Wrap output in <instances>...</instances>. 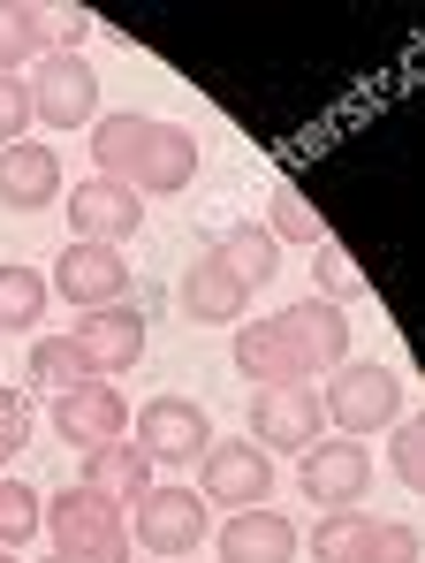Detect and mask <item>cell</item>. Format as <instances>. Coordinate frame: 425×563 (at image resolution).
<instances>
[{"label": "cell", "mask_w": 425, "mask_h": 563, "mask_svg": "<svg viewBox=\"0 0 425 563\" xmlns=\"http://www.w3.org/2000/svg\"><path fill=\"white\" fill-rule=\"evenodd\" d=\"M54 434H61L69 450H107V442H122V434H130V404H122V388H114V380L61 388V396H54Z\"/></svg>", "instance_id": "10"}, {"label": "cell", "mask_w": 425, "mask_h": 563, "mask_svg": "<svg viewBox=\"0 0 425 563\" xmlns=\"http://www.w3.org/2000/svg\"><path fill=\"white\" fill-rule=\"evenodd\" d=\"M365 533H372V510H327L304 549H312V563H349V549H357Z\"/></svg>", "instance_id": "25"}, {"label": "cell", "mask_w": 425, "mask_h": 563, "mask_svg": "<svg viewBox=\"0 0 425 563\" xmlns=\"http://www.w3.org/2000/svg\"><path fill=\"white\" fill-rule=\"evenodd\" d=\"M54 289H61V305H77V312H107V305L130 297V267H122V252H107V244H61Z\"/></svg>", "instance_id": "11"}, {"label": "cell", "mask_w": 425, "mask_h": 563, "mask_svg": "<svg viewBox=\"0 0 425 563\" xmlns=\"http://www.w3.org/2000/svg\"><path fill=\"white\" fill-rule=\"evenodd\" d=\"M69 343L85 351V366H91L99 380H122L130 366H137V358H145V312H137V305H107V312H85Z\"/></svg>", "instance_id": "12"}, {"label": "cell", "mask_w": 425, "mask_h": 563, "mask_svg": "<svg viewBox=\"0 0 425 563\" xmlns=\"http://www.w3.org/2000/svg\"><path fill=\"white\" fill-rule=\"evenodd\" d=\"M205 533H213V510H205L198 487H160L153 479L130 503V549H145V556H160V563H182L190 549H205Z\"/></svg>", "instance_id": "3"}, {"label": "cell", "mask_w": 425, "mask_h": 563, "mask_svg": "<svg viewBox=\"0 0 425 563\" xmlns=\"http://www.w3.org/2000/svg\"><path fill=\"white\" fill-rule=\"evenodd\" d=\"M54 190H61V153L54 145H38V137L0 145V206L38 213V206H54Z\"/></svg>", "instance_id": "16"}, {"label": "cell", "mask_w": 425, "mask_h": 563, "mask_svg": "<svg viewBox=\"0 0 425 563\" xmlns=\"http://www.w3.org/2000/svg\"><path fill=\"white\" fill-rule=\"evenodd\" d=\"M320 404H327V427H342L349 442H365V434H388L403 419V380L380 358H342L327 374V388H320Z\"/></svg>", "instance_id": "2"}, {"label": "cell", "mask_w": 425, "mask_h": 563, "mask_svg": "<svg viewBox=\"0 0 425 563\" xmlns=\"http://www.w3.org/2000/svg\"><path fill=\"white\" fill-rule=\"evenodd\" d=\"M160 472L145 465V450L122 434V442H107V450H85V472H77V487H91L99 503H114V510H130L145 487H153Z\"/></svg>", "instance_id": "17"}, {"label": "cell", "mask_w": 425, "mask_h": 563, "mask_svg": "<svg viewBox=\"0 0 425 563\" xmlns=\"http://www.w3.org/2000/svg\"><path fill=\"white\" fill-rule=\"evenodd\" d=\"M23 130H31V85L0 77V145H23Z\"/></svg>", "instance_id": "30"}, {"label": "cell", "mask_w": 425, "mask_h": 563, "mask_svg": "<svg viewBox=\"0 0 425 563\" xmlns=\"http://www.w3.org/2000/svg\"><path fill=\"white\" fill-rule=\"evenodd\" d=\"M297 487H304V503H320V510H357L365 487H372V450L349 442V434H320V442L297 457Z\"/></svg>", "instance_id": "7"}, {"label": "cell", "mask_w": 425, "mask_h": 563, "mask_svg": "<svg viewBox=\"0 0 425 563\" xmlns=\"http://www.w3.org/2000/svg\"><path fill=\"white\" fill-rule=\"evenodd\" d=\"M273 320H281V328H289V343L304 351L312 380L335 374L342 358H349V312L327 305V297H304V305H289V312H273Z\"/></svg>", "instance_id": "15"}, {"label": "cell", "mask_w": 425, "mask_h": 563, "mask_svg": "<svg viewBox=\"0 0 425 563\" xmlns=\"http://www.w3.org/2000/svg\"><path fill=\"white\" fill-rule=\"evenodd\" d=\"M46 38H61L77 54V38H91V15L85 8H46Z\"/></svg>", "instance_id": "31"}, {"label": "cell", "mask_w": 425, "mask_h": 563, "mask_svg": "<svg viewBox=\"0 0 425 563\" xmlns=\"http://www.w3.org/2000/svg\"><path fill=\"white\" fill-rule=\"evenodd\" d=\"M213 549H221V563H297V526H289L273 503L228 510L221 533H213Z\"/></svg>", "instance_id": "13"}, {"label": "cell", "mask_w": 425, "mask_h": 563, "mask_svg": "<svg viewBox=\"0 0 425 563\" xmlns=\"http://www.w3.org/2000/svg\"><path fill=\"white\" fill-rule=\"evenodd\" d=\"M388 465L403 487H425V419H395L388 427Z\"/></svg>", "instance_id": "27"}, {"label": "cell", "mask_w": 425, "mask_h": 563, "mask_svg": "<svg viewBox=\"0 0 425 563\" xmlns=\"http://www.w3.org/2000/svg\"><path fill=\"white\" fill-rule=\"evenodd\" d=\"M273 244H304V252H320L327 244V221H320V206L304 198L297 184H273V198H266V221H258Z\"/></svg>", "instance_id": "21"}, {"label": "cell", "mask_w": 425, "mask_h": 563, "mask_svg": "<svg viewBox=\"0 0 425 563\" xmlns=\"http://www.w3.org/2000/svg\"><path fill=\"white\" fill-rule=\"evenodd\" d=\"M236 374L251 380V388H289V380H312V366L289 343V328L266 312V320H244L236 328Z\"/></svg>", "instance_id": "14"}, {"label": "cell", "mask_w": 425, "mask_h": 563, "mask_svg": "<svg viewBox=\"0 0 425 563\" xmlns=\"http://www.w3.org/2000/svg\"><path fill=\"white\" fill-rule=\"evenodd\" d=\"M23 85H31V122H54V130H91L99 122V77L69 46H46L23 69Z\"/></svg>", "instance_id": "4"}, {"label": "cell", "mask_w": 425, "mask_h": 563, "mask_svg": "<svg viewBox=\"0 0 425 563\" xmlns=\"http://www.w3.org/2000/svg\"><path fill=\"white\" fill-rule=\"evenodd\" d=\"M130 442L145 450L153 472H175V465H198V457H205L213 419H205V404H190V396H153V404L130 411Z\"/></svg>", "instance_id": "6"}, {"label": "cell", "mask_w": 425, "mask_h": 563, "mask_svg": "<svg viewBox=\"0 0 425 563\" xmlns=\"http://www.w3.org/2000/svg\"><path fill=\"white\" fill-rule=\"evenodd\" d=\"M38 312H46V275L38 267H23V260H8L0 267V328H38Z\"/></svg>", "instance_id": "24"}, {"label": "cell", "mask_w": 425, "mask_h": 563, "mask_svg": "<svg viewBox=\"0 0 425 563\" xmlns=\"http://www.w3.org/2000/svg\"><path fill=\"white\" fill-rule=\"evenodd\" d=\"M91 137V176H107V184L122 190H160V198H182L190 176H198V137L182 130V122H160V114H99L85 130Z\"/></svg>", "instance_id": "1"}, {"label": "cell", "mask_w": 425, "mask_h": 563, "mask_svg": "<svg viewBox=\"0 0 425 563\" xmlns=\"http://www.w3.org/2000/svg\"><path fill=\"white\" fill-rule=\"evenodd\" d=\"M198 495H205V510L221 503V510H258L266 495H273V457L258 450V442H205V457H198Z\"/></svg>", "instance_id": "8"}, {"label": "cell", "mask_w": 425, "mask_h": 563, "mask_svg": "<svg viewBox=\"0 0 425 563\" xmlns=\"http://www.w3.org/2000/svg\"><path fill=\"white\" fill-rule=\"evenodd\" d=\"M23 442H31V396H23V388H0V465H8Z\"/></svg>", "instance_id": "29"}, {"label": "cell", "mask_w": 425, "mask_h": 563, "mask_svg": "<svg viewBox=\"0 0 425 563\" xmlns=\"http://www.w3.org/2000/svg\"><path fill=\"white\" fill-rule=\"evenodd\" d=\"M175 305H182V320H198V328H236L244 305H251V289H236L213 260H198L190 275L175 282Z\"/></svg>", "instance_id": "19"}, {"label": "cell", "mask_w": 425, "mask_h": 563, "mask_svg": "<svg viewBox=\"0 0 425 563\" xmlns=\"http://www.w3.org/2000/svg\"><path fill=\"white\" fill-rule=\"evenodd\" d=\"M0 563H15V556H8V549H0Z\"/></svg>", "instance_id": "32"}, {"label": "cell", "mask_w": 425, "mask_h": 563, "mask_svg": "<svg viewBox=\"0 0 425 563\" xmlns=\"http://www.w3.org/2000/svg\"><path fill=\"white\" fill-rule=\"evenodd\" d=\"M349 563H418V526H395V518H372V533L349 549Z\"/></svg>", "instance_id": "26"}, {"label": "cell", "mask_w": 425, "mask_h": 563, "mask_svg": "<svg viewBox=\"0 0 425 563\" xmlns=\"http://www.w3.org/2000/svg\"><path fill=\"white\" fill-rule=\"evenodd\" d=\"M182 563H198V556H182Z\"/></svg>", "instance_id": "33"}, {"label": "cell", "mask_w": 425, "mask_h": 563, "mask_svg": "<svg viewBox=\"0 0 425 563\" xmlns=\"http://www.w3.org/2000/svg\"><path fill=\"white\" fill-rule=\"evenodd\" d=\"M46 533V495L31 487V479H0V549L15 556L23 541H38Z\"/></svg>", "instance_id": "23"}, {"label": "cell", "mask_w": 425, "mask_h": 563, "mask_svg": "<svg viewBox=\"0 0 425 563\" xmlns=\"http://www.w3.org/2000/svg\"><path fill=\"white\" fill-rule=\"evenodd\" d=\"M46 46H54V38H46V8H31V0H0V77H23Z\"/></svg>", "instance_id": "20"}, {"label": "cell", "mask_w": 425, "mask_h": 563, "mask_svg": "<svg viewBox=\"0 0 425 563\" xmlns=\"http://www.w3.org/2000/svg\"><path fill=\"white\" fill-rule=\"evenodd\" d=\"M312 275H320V297H327V305H335V297H357V289H365V275H357V260L342 252L335 236H327V244L312 252Z\"/></svg>", "instance_id": "28"}, {"label": "cell", "mask_w": 425, "mask_h": 563, "mask_svg": "<svg viewBox=\"0 0 425 563\" xmlns=\"http://www.w3.org/2000/svg\"><path fill=\"white\" fill-rule=\"evenodd\" d=\"M31 388H46V396H61V388H85V380H99L85 366V351L69 343V335H31Z\"/></svg>", "instance_id": "22"}, {"label": "cell", "mask_w": 425, "mask_h": 563, "mask_svg": "<svg viewBox=\"0 0 425 563\" xmlns=\"http://www.w3.org/2000/svg\"><path fill=\"white\" fill-rule=\"evenodd\" d=\"M69 229H77V244H107V252H122L130 236H137V221H145V198L122 184H107V176H91V184H69Z\"/></svg>", "instance_id": "9"}, {"label": "cell", "mask_w": 425, "mask_h": 563, "mask_svg": "<svg viewBox=\"0 0 425 563\" xmlns=\"http://www.w3.org/2000/svg\"><path fill=\"white\" fill-rule=\"evenodd\" d=\"M266 457H304L320 434H327V404H320V380H289V388H251V419H244Z\"/></svg>", "instance_id": "5"}, {"label": "cell", "mask_w": 425, "mask_h": 563, "mask_svg": "<svg viewBox=\"0 0 425 563\" xmlns=\"http://www.w3.org/2000/svg\"><path fill=\"white\" fill-rule=\"evenodd\" d=\"M205 260H213L221 275L236 282V289H266V282L281 275V244H273L258 221H236V229H221V236L205 244Z\"/></svg>", "instance_id": "18"}]
</instances>
